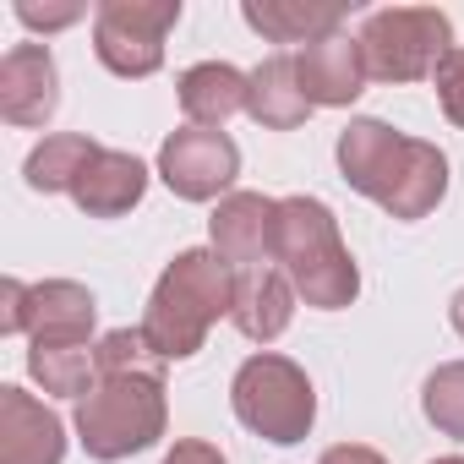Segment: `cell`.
Listing matches in <instances>:
<instances>
[{
    "label": "cell",
    "instance_id": "27",
    "mask_svg": "<svg viewBox=\"0 0 464 464\" xmlns=\"http://www.w3.org/2000/svg\"><path fill=\"white\" fill-rule=\"evenodd\" d=\"M448 317H453V328H459V339H464V290L453 295V306H448Z\"/></svg>",
    "mask_w": 464,
    "mask_h": 464
},
{
    "label": "cell",
    "instance_id": "10",
    "mask_svg": "<svg viewBox=\"0 0 464 464\" xmlns=\"http://www.w3.org/2000/svg\"><path fill=\"white\" fill-rule=\"evenodd\" d=\"M61 104V72L44 44H12L0 61V115L12 126H44Z\"/></svg>",
    "mask_w": 464,
    "mask_h": 464
},
{
    "label": "cell",
    "instance_id": "19",
    "mask_svg": "<svg viewBox=\"0 0 464 464\" xmlns=\"http://www.w3.org/2000/svg\"><path fill=\"white\" fill-rule=\"evenodd\" d=\"M28 372L55 399H82L99 382L93 344H28Z\"/></svg>",
    "mask_w": 464,
    "mask_h": 464
},
{
    "label": "cell",
    "instance_id": "21",
    "mask_svg": "<svg viewBox=\"0 0 464 464\" xmlns=\"http://www.w3.org/2000/svg\"><path fill=\"white\" fill-rule=\"evenodd\" d=\"M420 410L442 437H464V361H448V366H437L426 377Z\"/></svg>",
    "mask_w": 464,
    "mask_h": 464
},
{
    "label": "cell",
    "instance_id": "2",
    "mask_svg": "<svg viewBox=\"0 0 464 464\" xmlns=\"http://www.w3.org/2000/svg\"><path fill=\"white\" fill-rule=\"evenodd\" d=\"M274 263L295 295L317 312H344L361 295V268L339 236V218L317 197H279L274 208Z\"/></svg>",
    "mask_w": 464,
    "mask_h": 464
},
{
    "label": "cell",
    "instance_id": "9",
    "mask_svg": "<svg viewBox=\"0 0 464 464\" xmlns=\"http://www.w3.org/2000/svg\"><path fill=\"white\" fill-rule=\"evenodd\" d=\"M274 197L263 191H229L213 218H208V241L224 257L229 274H252L274 263Z\"/></svg>",
    "mask_w": 464,
    "mask_h": 464
},
{
    "label": "cell",
    "instance_id": "4",
    "mask_svg": "<svg viewBox=\"0 0 464 464\" xmlns=\"http://www.w3.org/2000/svg\"><path fill=\"white\" fill-rule=\"evenodd\" d=\"M164 420H169L164 372L99 377L77 399V437H82L88 459H99V464H115V459H131V453L153 448L164 437Z\"/></svg>",
    "mask_w": 464,
    "mask_h": 464
},
{
    "label": "cell",
    "instance_id": "5",
    "mask_svg": "<svg viewBox=\"0 0 464 464\" xmlns=\"http://www.w3.org/2000/svg\"><path fill=\"white\" fill-rule=\"evenodd\" d=\"M229 404H236L241 426L257 431L263 442L274 448H295L306 442L312 420H317V393H312V377L290 361V355H252L241 361L236 382H229Z\"/></svg>",
    "mask_w": 464,
    "mask_h": 464
},
{
    "label": "cell",
    "instance_id": "16",
    "mask_svg": "<svg viewBox=\"0 0 464 464\" xmlns=\"http://www.w3.org/2000/svg\"><path fill=\"white\" fill-rule=\"evenodd\" d=\"M93 290L77 279H44L34 285V317H28V344H88L93 339Z\"/></svg>",
    "mask_w": 464,
    "mask_h": 464
},
{
    "label": "cell",
    "instance_id": "28",
    "mask_svg": "<svg viewBox=\"0 0 464 464\" xmlns=\"http://www.w3.org/2000/svg\"><path fill=\"white\" fill-rule=\"evenodd\" d=\"M431 464H464V459H459V453H448V459H431Z\"/></svg>",
    "mask_w": 464,
    "mask_h": 464
},
{
    "label": "cell",
    "instance_id": "25",
    "mask_svg": "<svg viewBox=\"0 0 464 464\" xmlns=\"http://www.w3.org/2000/svg\"><path fill=\"white\" fill-rule=\"evenodd\" d=\"M164 464H229L213 442H197V437H180L169 453H164Z\"/></svg>",
    "mask_w": 464,
    "mask_h": 464
},
{
    "label": "cell",
    "instance_id": "3",
    "mask_svg": "<svg viewBox=\"0 0 464 464\" xmlns=\"http://www.w3.org/2000/svg\"><path fill=\"white\" fill-rule=\"evenodd\" d=\"M229 306H236V274L224 268V257L208 246H191L180 252L153 295H148V312H142V339L164 355V361H191L208 339V328L218 317H229Z\"/></svg>",
    "mask_w": 464,
    "mask_h": 464
},
{
    "label": "cell",
    "instance_id": "8",
    "mask_svg": "<svg viewBox=\"0 0 464 464\" xmlns=\"http://www.w3.org/2000/svg\"><path fill=\"white\" fill-rule=\"evenodd\" d=\"M159 175L175 197L186 202H224L229 186L241 175V148L229 142L224 131H202V126H180L164 137L159 148Z\"/></svg>",
    "mask_w": 464,
    "mask_h": 464
},
{
    "label": "cell",
    "instance_id": "14",
    "mask_svg": "<svg viewBox=\"0 0 464 464\" xmlns=\"http://www.w3.org/2000/svg\"><path fill=\"white\" fill-rule=\"evenodd\" d=\"M295 285L285 279L279 263L268 268H252V274H236V306H229V323H236L252 344H274L290 317H295Z\"/></svg>",
    "mask_w": 464,
    "mask_h": 464
},
{
    "label": "cell",
    "instance_id": "17",
    "mask_svg": "<svg viewBox=\"0 0 464 464\" xmlns=\"http://www.w3.org/2000/svg\"><path fill=\"white\" fill-rule=\"evenodd\" d=\"M241 17L268 39V44H317V39H334L339 23H344V6L339 0H246Z\"/></svg>",
    "mask_w": 464,
    "mask_h": 464
},
{
    "label": "cell",
    "instance_id": "18",
    "mask_svg": "<svg viewBox=\"0 0 464 464\" xmlns=\"http://www.w3.org/2000/svg\"><path fill=\"white\" fill-rule=\"evenodd\" d=\"M246 115L268 131H295L306 115H312V99L301 93V77H295V55H268L257 72H252V99H246Z\"/></svg>",
    "mask_w": 464,
    "mask_h": 464
},
{
    "label": "cell",
    "instance_id": "11",
    "mask_svg": "<svg viewBox=\"0 0 464 464\" xmlns=\"http://www.w3.org/2000/svg\"><path fill=\"white\" fill-rule=\"evenodd\" d=\"M66 426L23 388H0V464H61Z\"/></svg>",
    "mask_w": 464,
    "mask_h": 464
},
{
    "label": "cell",
    "instance_id": "13",
    "mask_svg": "<svg viewBox=\"0 0 464 464\" xmlns=\"http://www.w3.org/2000/svg\"><path fill=\"white\" fill-rule=\"evenodd\" d=\"M142 191H148V164L121 153V148H99L88 159V169L77 175L72 202L88 218H121V213H131L142 202Z\"/></svg>",
    "mask_w": 464,
    "mask_h": 464
},
{
    "label": "cell",
    "instance_id": "7",
    "mask_svg": "<svg viewBox=\"0 0 464 464\" xmlns=\"http://www.w3.org/2000/svg\"><path fill=\"white\" fill-rule=\"evenodd\" d=\"M175 23L180 0H104L93 12V55L115 77H153Z\"/></svg>",
    "mask_w": 464,
    "mask_h": 464
},
{
    "label": "cell",
    "instance_id": "23",
    "mask_svg": "<svg viewBox=\"0 0 464 464\" xmlns=\"http://www.w3.org/2000/svg\"><path fill=\"white\" fill-rule=\"evenodd\" d=\"M28 317H34V285L6 279L0 285V334H28Z\"/></svg>",
    "mask_w": 464,
    "mask_h": 464
},
{
    "label": "cell",
    "instance_id": "20",
    "mask_svg": "<svg viewBox=\"0 0 464 464\" xmlns=\"http://www.w3.org/2000/svg\"><path fill=\"white\" fill-rule=\"evenodd\" d=\"M93 153H99V142H88L82 131H55V137H44V142L28 153L23 175H28L34 191H72Z\"/></svg>",
    "mask_w": 464,
    "mask_h": 464
},
{
    "label": "cell",
    "instance_id": "15",
    "mask_svg": "<svg viewBox=\"0 0 464 464\" xmlns=\"http://www.w3.org/2000/svg\"><path fill=\"white\" fill-rule=\"evenodd\" d=\"M175 93H180V110H186L191 126H202V131H224V121H236V115L246 110V99H252V77L236 72L229 61H202V66L180 72Z\"/></svg>",
    "mask_w": 464,
    "mask_h": 464
},
{
    "label": "cell",
    "instance_id": "26",
    "mask_svg": "<svg viewBox=\"0 0 464 464\" xmlns=\"http://www.w3.org/2000/svg\"><path fill=\"white\" fill-rule=\"evenodd\" d=\"M317 464H388L377 448H361V442H339V448H328Z\"/></svg>",
    "mask_w": 464,
    "mask_h": 464
},
{
    "label": "cell",
    "instance_id": "22",
    "mask_svg": "<svg viewBox=\"0 0 464 464\" xmlns=\"http://www.w3.org/2000/svg\"><path fill=\"white\" fill-rule=\"evenodd\" d=\"M431 82H437V104H442V115L464 131V50H448L442 66L431 72Z\"/></svg>",
    "mask_w": 464,
    "mask_h": 464
},
{
    "label": "cell",
    "instance_id": "24",
    "mask_svg": "<svg viewBox=\"0 0 464 464\" xmlns=\"http://www.w3.org/2000/svg\"><path fill=\"white\" fill-rule=\"evenodd\" d=\"M17 23L34 28V34H61L72 23H82V6H34V0H23L17 6Z\"/></svg>",
    "mask_w": 464,
    "mask_h": 464
},
{
    "label": "cell",
    "instance_id": "12",
    "mask_svg": "<svg viewBox=\"0 0 464 464\" xmlns=\"http://www.w3.org/2000/svg\"><path fill=\"white\" fill-rule=\"evenodd\" d=\"M295 77H301V93L312 99V110H344L372 82L366 77V61H361V44L344 39V34L295 50Z\"/></svg>",
    "mask_w": 464,
    "mask_h": 464
},
{
    "label": "cell",
    "instance_id": "1",
    "mask_svg": "<svg viewBox=\"0 0 464 464\" xmlns=\"http://www.w3.org/2000/svg\"><path fill=\"white\" fill-rule=\"evenodd\" d=\"M339 175L372 197L388 218L399 224H415L426 218L442 197H448V159L437 142H420V137H404L393 131L388 121H350L339 131Z\"/></svg>",
    "mask_w": 464,
    "mask_h": 464
},
{
    "label": "cell",
    "instance_id": "6",
    "mask_svg": "<svg viewBox=\"0 0 464 464\" xmlns=\"http://www.w3.org/2000/svg\"><path fill=\"white\" fill-rule=\"evenodd\" d=\"M355 44H361L366 77L377 82H420L442 66L448 50H459L453 23L437 6H382L361 23Z\"/></svg>",
    "mask_w": 464,
    "mask_h": 464
}]
</instances>
